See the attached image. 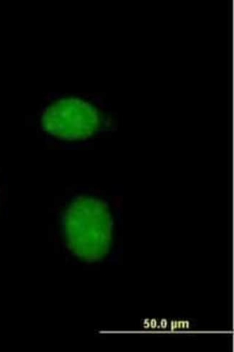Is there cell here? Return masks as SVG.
<instances>
[{
  "mask_svg": "<svg viewBox=\"0 0 234 352\" xmlns=\"http://www.w3.org/2000/svg\"><path fill=\"white\" fill-rule=\"evenodd\" d=\"M68 247L77 256L97 260L110 248L112 221L107 207L96 198H77L65 216Z\"/></svg>",
  "mask_w": 234,
  "mask_h": 352,
  "instance_id": "cell-1",
  "label": "cell"
},
{
  "mask_svg": "<svg viewBox=\"0 0 234 352\" xmlns=\"http://www.w3.org/2000/svg\"><path fill=\"white\" fill-rule=\"evenodd\" d=\"M103 119L97 106L79 98L57 101L42 116V128L57 139L85 141L100 129Z\"/></svg>",
  "mask_w": 234,
  "mask_h": 352,
  "instance_id": "cell-2",
  "label": "cell"
}]
</instances>
